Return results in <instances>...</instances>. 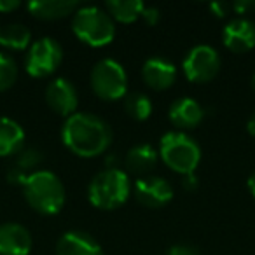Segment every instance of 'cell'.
<instances>
[{"label": "cell", "mask_w": 255, "mask_h": 255, "mask_svg": "<svg viewBox=\"0 0 255 255\" xmlns=\"http://www.w3.org/2000/svg\"><path fill=\"white\" fill-rule=\"evenodd\" d=\"M114 138L112 128L105 119L91 112H75L61 128V140L79 157H96L107 152Z\"/></svg>", "instance_id": "1"}, {"label": "cell", "mask_w": 255, "mask_h": 255, "mask_svg": "<svg viewBox=\"0 0 255 255\" xmlns=\"http://www.w3.org/2000/svg\"><path fill=\"white\" fill-rule=\"evenodd\" d=\"M21 189L26 203L40 215H56L65 206V185L60 177L49 170L33 171L26 177Z\"/></svg>", "instance_id": "2"}, {"label": "cell", "mask_w": 255, "mask_h": 255, "mask_svg": "<svg viewBox=\"0 0 255 255\" xmlns=\"http://www.w3.org/2000/svg\"><path fill=\"white\" fill-rule=\"evenodd\" d=\"M131 184L128 173L119 168H107L91 178L88 185V198L100 210H116L129 198Z\"/></svg>", "instance_id": "3"}, {"label": "cell", "mask_w": 255, "mask_h": 255, "mask_svg": "<svg viewBox=\"0 0 255 255\" xmlns=\"http://www.w3.org/2000/svg\"><path fill=\"white\" fill-rule=\"evenodd\" d=\"M72 30L81 42L91 47L109 46L116 37V25L105 9L98 5H82L72 18Z\"/></svg>", "instance_id": "4"}, {"label": "cell", "mask_w": 255, "mask_h": 255, "mask_svg": "<svg viewBox=\"0 0 255 255\" xmlns=\"http://www.w3.org/2000/svg\"><path fill=\"white\" fill-rule=\"evenodd\" d=\"M159 156L166 166L184 177L196 171L201 161V147L187 133L170 131L161 138Z\"/></svg>", "instance_id": "5"}, {"label": "cell", "mask_w": 255, "mask_h": 255, "mask_svg": "<svg viewBox=\"0 0 255 255\" xmlns=\"http://www.w3.org/2000/svg\"><path fill=\"white\" fill-rule=\"evenodd\" d=\"M89 84L98 98L105 102H116L126 96L128 75L124 67L112 58L96 61L89 74Z\"/></svg>", "instance_id": "6"}, {"label": "cell", "mask_w": 255, "mask_h": 255, "mask_svg": "<svg viewBox=\"0 0 255 255\" xmlns=\"http://www.w3.org/2000/svg\"><path fill=\"white\" fill-rule=\"evenodd\" d=\"M63 61V47L53 37H42L30 44L25 58V70L30 77L44 79L54 74Z\"/></svg>", "instance_id": "7"}, {"label": "cell", "mask_w": 255, "mask_h": 255, "mask_svg": "<svg viewBox=\"0 0 255 255\" xmlns=\"http://www.w3.org/2000/svg\"><path fill=\"white\" fill-rule=\"evenodd\" d=\"M184 68L185 77L196 84H205L215 79V75L220 70V56L212 46L199 44L194 46L184 58Z\"/></svg>", "instance_id": "8"}, {"label": "cell", "mask_w": 255, "mask_h": 255, "mask_svg": "<svg viewBox=\"0 0 255 255\" xmlns=\"http://www.w3.org/2000/svg\"><path fill=\"white\" fill-rule=\"evenodd\" d=\"M46 103L53 112L61 117H70L75 114L79 105V95L75 86L67 77H56L46 88Z\"/></svg>", "instance_id": "9"}, {"label": "cell", "mask_w": 255, "mask_h": 255, "mask_svg": "<svg viewBox=\"0 0 255 255\" xmlns=\"http://www.w3.org/2000/svg\"><path fill=\"white\" fill-rule=\"evenodd\" d=\"M135 198L147 208H163L173 199V187L163 177H142L135 182Z\"/></svg>", "instance_id": "10"}, {"label": "cell", "mask_w": 255, "mask_h": 255, "mask_svg": "<svg viewBox=\"0 0 255 255\" xmlns=\"http://www.w3.org/2000/svg\"><path fill=\"white\" fill-rule=\"evenodd\" d=\"M222 42L233 53H248L255 47V23L247 18H234L224 26Z\"/></svg>", "instance_id": "11"}, {"label": "cell", "mask_w": 255, "mask_h": 255, "mask_svg": "<svg viewBox=\"0 0 255 255\" xmlns=\"http://www.w3.org/2000/svg\"><path fill=\"white\" fill-rule=\"evenodd\" d=\"M32 234L23 224L5 222L0 226V255H28Z\"/></svg>", "instance_id": "12"}, {"label": "cell", "mask_w": 255, "mask_h": 255, "mask_svg": "<svg viewBox=\"0 0 255 255\" xmlns=\"http://www.w3.org/2000/svg\"><path fill=\"white\" fill-rule=\"evenodd\" d=\"M142 79L150 89L164 91L177 81V67L161 56H154L143 63Z\"/></svg>", "instance_id": "13"}, {"label": "cell", "mask_w": 255, "mask_h": 255, "mask_svg": "<svg viewBox=\"0 0 255 255\" xmlns=\"http://www.w3.org/2000/svg\"><path fill=\"white\" fill-rule=\"evenodd\" d=\"M56 255H103V248L84 231H67L58 240Z\"/></svg>", "instance_id": "14"}, {"label": "cell", "mask_w": 255, "mask_h": 255, "mask_svg": "<svg viewBox=\"0 0 255 255\" xmlns=\"http://www.w3.org/2000/svg\"><path fill=\"white\" fill-rule=\"evenodd\" d=\"M168 117H170L173 126H177L178 129L185 133V129H194L201 123L205 117V110L196 100L184 96V98H178L171 103L170 110H168Z\"/></svg>", "instance_id": "15"}, {"label": "cell", "mask_w": 255, "mask_h": 255, "mask_svg": "<svg viewBox=\"0 0 255 255\" xmlns=\"http://www.w3.org/2000/svg\"><path fill=\"white\" fill-rule=\"evenodd\" d=\"M79 7H81V4L77 0H33L26 5V9L33 18L44 19V21L63 19L70 14H75Z\"/></svg>", "instance_id": "16"}, {"label": "cell", "mask_w": 255, "mask_h": 255, "mask_svg": "<svg viewBox=\"0 0 255 255\" xmlns=\"http://www.w3.org/2000/svg\"><path fill=\"white\" fill-rule=\"evenodd\" d=\"M25 145V131L11 117H0V157L16 156Z\"/></svg>", "instance_id": "17"}, {"label": "cell", "mask_w": 255, "mask_h": 255, "mask_svg": "<svg viewBox=\"0 0 255 255\" xmlns=\"http://www.w3.org/2000/svg\"><path fill=\"white\" fill-rule=\"evenodd\" d=\"M157 152L150 143H138L126 154V168L135 175H145L152 171L157 164Z\"/></svg>", "instance_id": "18"}, {"label": "cell", "mask_w": 255, "mask_h": 255, "mask_svg": "<svg viewBox=\"0 0 255 255\" xmlns=\"http://www.w3.org/2000/svg\"><path fill=\"white\" fill-rule=\"evenodd\" d=\"M145 4L142 0H109L105 4V11L112 19L119 23H133L142 18Z\"/></svg>", "instance_id": "19"}, {"label": "cell", "mask_w": 255, "mask_h": 255, "mask_svg": "<svg viewBox=\"0 0 255 255\" xmlns=\"http://www.w3.org/2000/svg\"><path fill=\"white\" fill-rule=\"evenodd\" d=\"M32 42V32L21 23H11V25L0 28V46L7 47L11 51H25Z\"/></svg>", "instance_id": "20"}, {"label": "cell", "mask_w": 255, "mask_h": 255, "mask_svg": "<svg viewBox=\"0 0 255 255\" xmlns=\"http://www.w3.org/2000/svg\"><path fill=\"white\" fill-rule=\"evenodd\" d=\"M44 163V152L37 147H23L12 161V170L21 173L23 177H28L33 171L39 170V166Z\"/></svg>", "instance_id": "21"}, {"label": "cell", "mask_w": 255, "mask_h": 255, "mask_svg": "<svg viewBox=\"0 0 255 255\" xmlns=\"http://www.w3.org/2000/svg\"><path fill=\"white\" fill-rule=\"evenodd\" d=\"M123 100L126 114L135 121H145L152 114V100L143 93H128Z\"/></svg>", "instance_id": "22"}, {"label": "cell", "mask_w": 255, "mask_h": 255, "mask_svg": "<svg viewBox=\"0 0 255 255\" xmlns=\"http://www.w3.org/2000/svg\"><path fill=\"white\" fill-rule=\"evenodd\" d=\"M16 81H18V65L14 58L0 53V93L11 89Z\"/></svg>", "instance_id": "23"}, {"label": "cell", "mask_w": 255, "mask_h": 255, "mask_svg": "<svg viewBox=\"0 0 255 255\" xmlns=\"http://www.w3.org/2000/svg\"><path fill=\"white\" fill-rule=\"evenodd\" d=\"M234 14H240V18H243L245 14H250L255 11V0H236L234 4H231Z\"/></svg>", "instance_id": "24"}, {"label": "cell", "mask_w": 255, "mask_h": 255, "mask_svg": "<svg viewBox=\"0 0 255 255\" xmlns=\"http://www.w3.org/2000/svg\"><path fill=\"white\" fill-rule=\"evenodd\" d=\"M166 255H199V250L192 245L187 243H178L173 245L171 248H168Z\"/></svg>", "instance_id": "25"}, {"label": "cell", "mask_w": 255, "mask_h": 255, "mask_svg": "<svg viewBox=\"0 0 255 255\" xmlns=\"http://www.w3.org/2000/svg\"><path fill=\"white\" fill-rule=\"evenodd\" d=\"M142 18H143V21H145L147 25H156V23L159 21V18H161L159 9H157V7H147V5H145V9H143V12H142Z\"/></svg>", "instance_id": "26"}, {"label": "cell", "mask_w": 255, "mask_h": 255, "mask_svg": "<svg viewBox=\"0 0 255 255\" xmlns=\"http://www.w3.org/2000/svg\"><path fill=\"white\" fill-rule=\"evenodd\" d=\"M231 9H233L231 7V4H226V2H213V4H210V11H212L217 18H224V16H227V12H229Z\"/></svg>", "instance_id": "27"}, {"label": "cell", "mask_w": 255, "mask_h": 255, "mask_svg": "<svg viewBox=\"0 0 255 255\" xmlns=\"http://www.w3.org/2000/svg\"><path fill=\"white\" fill-rule=\"evenodd\" d=\"M182 185H184V189H187V191H196L199 185V180L194 173L184 175V177H182Z\"/></svg>", "instance_id": "28"}, {"label": "cell", "mask_w": 255, "mask_h": 255, "mask_svg": "<svg viewBox=\"0 0 255 255\" xmlns=\"http://www.w3.org/2000/svg\"><path fill=\"white\" fill-rule=\"evenodd\" d=\"M18 0H0V12H12L19 7Z\"/></svg>", "instance_id": "29"}, {"label": "cell", "mask_w": 255, "mask_h": 255, "mask_svg": "<svg viewBox=\"0 0 255 255\" xmlns=\"http://www.w3.org/2000/svg\"><path fill=\"white\" fill-rule=\"evenodd\" d=\"M247 131H248V135L255 136V112L252 114L250 117H248V121H247Z\"/></svg>", "instance_id": "30"}, {"label": "cell", "mask_w": 255, "mask_h": 255, "mask_svg": "<svg viewBox=\"0 0 255 255\" xmlns=\"http://www.w3.org/2000/svg\"><path fill=\"white\" fill-rule=\"evenodd\" d=\"M247 187H248V191H250V194L255 198V171L250 175V177H248V180H247Z\"/></svg>", "instance_id": "31"}, {"label": "cell", "mask_w": 255, "mask_h": 255, "mask_svg": "<svg viewBox=\"0 0 255 255\" xmlns=\"http://www.w3.org/2000/svg\"><path fill=\"white\" fill-rule=\"evenodd\" d=\"M250 84H252V89L255 91V74L252 75V81H250Z\"/></svg>", "instance_id": "32"}]
</instances>
